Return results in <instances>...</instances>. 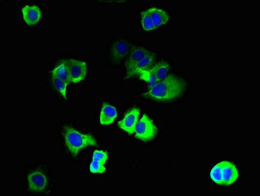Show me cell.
I'll use <instances>...</instances> for the list:
<instances>
[{
    "label": "cell",
    "instance_id": "6da1fadb",
    "mask_svg": "<svg viewBox=\"0 0 260 196\" xmlns=\"http://www.w3.org/2000/svg\"><path fill=\"white\" fill-rule=\"evenodd\" d=\"M186 82L178 75H170L151 87L144 94V98L156 103H168L181 98L185 93Z\"/></svg>",
    "mask_w": 260,
    "mask_h": 196
},
{
    "label": "cell",
    "instance_id": "7a4b0ae2",
    "mask_svg": "<svg viewBox=\"0 0 260 196\" xmlns=\"http://www.w3.org/2000/svg\"><path fill=\"white\" fill-rule=\"evenodd\" d=\"M62 133L67 148L75 156H77L81 150L87 147L95 146L98 144L91 135L80 132L72 127H63Z\"/></svg>",
    "mask_w": 260,
    "mask_h": 196
},
{
    "label": "cell",
    "instance_id": "3957f363",
    "mask_svg": "<svg viewBox=\"0 0 260 196\" xmlns=\"http://www.w3.org/2000/svg\"><path fill=\"white\" fill-rule=\"evenodd\" d=\"M169 20V15L164 9L156 8H149L142 14V26L146 31L154 29L167 24Z\"/></svg>",
    "mask_w": 260,
    "mask_h": 196
},
{
    "label": "cell",
    "instance_id": "277c9868",
    "mask_svg": "<svg viewBox=\"0 0 260 196\" xmlns=\"http://www.w3.org/2000/svg\"><path fill=\"white\" fill-rule=\"evenodd\" d=\"M129 44L125 38H115L110 41L108 48V59L112 66H118L127 57Z\"/></svg>",
    "mask_w": 260,
    "mask_h": 196
},
{
    "label": "cell",
    "instance_id": "5b68a950",
    "mask_svg": "<svg viewBox=\"0 0 260 196\" xmlns=\"http://www.w3.org/2000/svg\"><path fill=\"white\" fill-rule=\"evenodd\" d=\"M170 68L169 62H159L157 64H153L148 70L141 71L138 75L140 79L148 83L151 87L167 77Z\"/></svg>",
    "mask_w": 260,
    "mask_h": 196
},
{
    "label": "cell",
    "instance_id": "8992f818",
    "mask_svg": "<svg viewBox=\"0 0 260 196\" xmlns=\"http://www.w3.org/2000/svg\"><path fill=\"white\" fill-rule=\"evenodd\" d=\"M157 132L155 124L148 115L144 114L138 121L135 129V137L142 142H149L155 137Z\"/></svg>",
    "mask_w": 260,
    "mask_h": 196
},
{
    "label": "cell",
    "instance_id": "52a82bcc",
    "mask_svg": "<svg viewBox=\"0 0 260 196\" xmlns=\"http://www.w3.org/2000/svg\"><path fill=\"white\" fill-rule=\"evenodd\" d=\"M68 77L70 83H78L84 79L87 74L86 62L70 60L67 62Z\"/></svg>",
    "mask_w": 260,
    "mask_h": 196
},
{
    "label": "cell",
    "instance_id": "ba28073f",
    "mask_svg": "<svg viewBox=\"0 0 260 196\" xmlns=\"http://www.w3.org/2000/svg\"><path fill=\"white\" fill-rule=\"evenodd\" d=\"M219 165L220 185L229 186L233 184L239 177V172L234 163L229 161H222Z\"/></svg>",
    "mask_w": 260,
    "mask_h": 196
},
{
    "label": "cell",
    "instance_id": "9c48e42d",
    "mask_svg": "<svg viewBox=\"0 0 260 196\" xmlns=\"http://www.w3.org/2000/svg\"><path fill=\"white\" fill-rule=\"evenodd\" d=\"M151 51V50H149L148 47L143 45H137L130 47L125 62L126 73L129 72L140 60L143 59L146 54Z\"/></svg>",
    "mask_w": 260,
    "mask_h": 196
},
{
    "label": "cell",
    "instance_id": "30bf717a",
    "mask_svg": "<svg viewBox=\"0 0 260 196\" xmlns=\"http://www.w3.org/2000/svg\"><path fill=\"white\" fill-rule=\"evenodd\" d=\"M27 186L31 192H39L45 190L47 186V179L41 171H34L27 178Z\"/></svg>",
    "mask_w": 260,
    "mask_h": 196
},
{
    "label": "cell",
    "instance_id": "8fae6325",
    "mask_svg": "<svg viewBox=\"0 0 260 196\" xmlns=\"http://www.w3.org/2000/svg\"><path fill=\"white\" fill-rule=\"evenodd\" d=\"M139 115L140 110L134 108L129 110L117 124L119 128L125 131L128 134H133L135 132L136 126L139 121Z\"/></svg>",
    "mask_w": 260,
    "mask_h": 196
},
{
    "label": "cell",
    "instance_id": "7c38bea8",
    "mask_svg": "<svg viewBox=\"0 0 260 196\" xmlns=\"http://www.w3.org/2000/svg\"><path fill=\"white\" fill-rule=\"evenodd\" d=\"M156 58L155 52L151 51L146 54L143 59L138 62L137 65L131 70L129 72L126 73V78H131L135 75H139L141 71L148 70L151 66H153Z\"/></svg>",
    "mask_w": 260,
    "mask_h": 196
},
{
    "label": "cell",
    "instance_id": "4fadbf2b",
    "mask_svg": "<svg viewBox=\"0 0 260 196\" xmlns=\"http://www.w3.org/2000/svg\"><path fill=\"white\" fill-rule=\"evenodd\" d=\"M22 17L29 25L37 24L41 18L40 9L36 5H26L22 8Z\"/></svg>",
    "mask_w": 260,
    "mask_h": 196
},
{
    "label": "cell",
    "instance_id": "5bb4252c",
    "mask_svg": "<svg viewBox=\"0 0 260 196\" xmlns=\"http://www.w3.org/2000/svg\"><path fill=\"white\" fill-rule=\"evenodd\" d=\"M116 108L109 104L103 105L101 110L100 122L102 125H110L113 123L117 117Z\"/></svg>",
    "mask_w": 260,
    "mask_h": 196
},
{
    "label": "cell",
    "instance_id": "9a60e30c",
    "mask_svg": "<svg viewBox=\"0 0 260 196\" xmlns=\"http://www.w3.org/2000/svg\"><path fill=\"white\" fill-rule=\"evenodd\" d=\"M51 75L70 83L69 80L68 65H67L66 61H63L58 66L55 67L51 71Z\"/></svg>",
    "mask_w": 260,
    "mask_h": 196
},
{
    "label": "cell",
    "instance_id": "2e32d148",
    "mask_svg": "<svg viewBox=\"0 0 260 196\" xmlns=\"http://www.w3.org/2000/svg\"><path fill=\"white\" fill-rule=\"evenodd\" d=\"M53 84L55 89L58 91L59 93L61 94V96L63 97L65 100H68V96H67V88H68V85L70 82L66 81L63 79H61L58 77H54L52 76Z\"/></svg>",
    "mask_w": 260,
    "mask_h": 196
},
{
    "label": "cell",
    "instance_id": "e0dca14e",
    "mask_svg": "<svg viewBox=\"0 0 260 196\" xmlns=\"http://www.w3.org/2000/svg\"><path fill=\"white\" fill-rule=\"evenodd\" d=\"M89 170L93 174H103L106 172L105 164L100 162V161L92 160L90 165H89Z\"/></svg>",
    "mask_w": 260,
    "mask_h": 196
},
{
    "label": "cell",
    "instance_id": "ac0fdd59",
    "mask_svg": "<svg viewBox=\"0 0 260 196\" xmlns=\"http://www.w3.org/2000/svg\"><path fill=\"white\" fill-rule=\"evenodd\" d=\"M108 158H109V155H108L107 152L101 151V150H96L94 151L92 160L100 161L103 164H105Z\"/></svg>",
    "mask_w": 260,
    "mask_h": 196
}]
</instances>
